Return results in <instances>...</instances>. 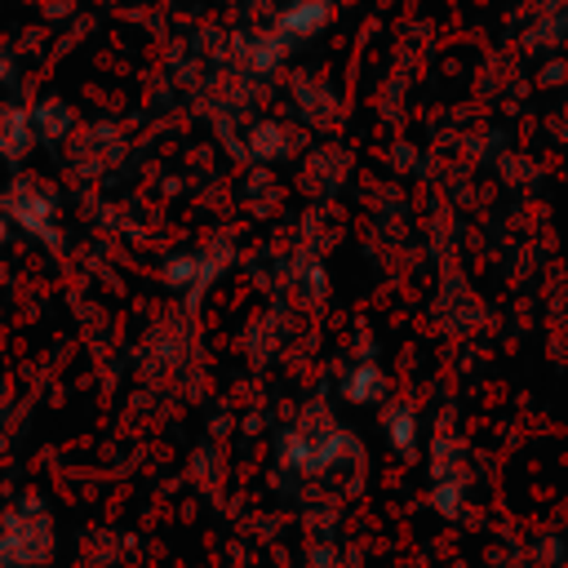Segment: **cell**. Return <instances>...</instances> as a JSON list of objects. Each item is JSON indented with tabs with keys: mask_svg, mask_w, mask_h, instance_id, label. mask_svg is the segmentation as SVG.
Listing matches in <instances>:
<instances>
[{
	"mask_svg": "<svg viewBox=\"0 0 568 568\" xmlns=\"http://www.w3.org/2000/svg\"><path fill=\"white\" fill-rule=\"evenodd\" d=\"M53 555V524L40 501H22L0 519V568H40Z\"/></svg>",
	"mask_w": 568,
	"mask_h": 568,
	"instance_id": "1",
	"label": "cell"
}]
</instances>
